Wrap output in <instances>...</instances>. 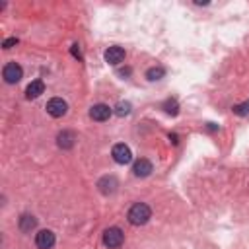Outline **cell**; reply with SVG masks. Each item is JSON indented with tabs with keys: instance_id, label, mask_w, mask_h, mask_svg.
I'll list each match as a JSON object with an SVG mask.
<instances>
[{
	"instance_id": "d6986e66",
	"label": "cell",
	"mask_w": 249,
	"mask_h": 249,
	"mask_svg": "<svg viewBox=\"0 0 249 249\" xmlns=\"http://www.w3.org/2000/svg\"><path fill=\"white\" fill-rule=\"evenodd\" d=\"M72 54H74V56H80V51H78V45H72Z\"/></svg>"
},
{
	"instance_id": "ba28073f",
	"label": "cell",
	"mask_w": 249,
	"mask_h": 249,
	"mask_svg": "<svg viewBox=\"0 0 249 249\" xmlns=\"http://www.w3.org/2000/svg\"><path fill=\"white\" fill-rule=\"evenodd\" d=\"M111 109H109V105H105V103H97V105H93L91 109H89V117L93 119V121H107L109 117H111Z\"/></svg>"
},
{
	"instance_id": "30bf717a",
	"label": "cell",
	"mask_w": 249,
	"mask_h": 249,
	"mask_svg": "<svg viewBox=\"0 0 249 249\" xmlns=\"http://www.w3.org/2000/svg\"><path fill=\"white\" fill-rule=\"evenodd\" d=\"M74 142H76V134H74L72 130H62V132L56 136V144H58L62 150L72 148V146H74Z\"/></svg>"
},
{
	"instance_id": "9a60e30c",
	"label": "cell",
	"mask_w": 249,
	"mask_h": 249,
	"mask_svg": "<svg viewBox=\"0 0 249 249\" xmlns=\"http://www.w3.org/2000/svg\"><path fill=\"white\" fill-rule=\"evenodd\" d=\"M163 74H165V70L161 68V66H154V68H150L148 72H146V78L148 80H160V78H163Z\"/></svg>"
},
{
	"instance_id": "5b68a950",
	"label": "cell",
	"mask_w": 249,
	"mask_h": 249,
	"mask_svg": "<svg viewBox=\"0 0 249 249\" xmlns=\"http://www.w3.org/2000/svg\"><path fill=\"white\" fill-rule=\"evenodd\" d=\"M66 111H68V105H66V101H64L62 97H53V99H49V103H47V113H49L51 117H62V115H66Z\"/></svg>"
},
{
	"instance_id": "2e32d148",
	"label": "cell",
	"mask_w": 249,
	"mask_h": 249,
	"mask_svg": "<svg viewBox=\"0 0 249 249\" xmlns=\"http://www.w3.org/2000/svg\"><path fill=\"white\" fill-rule=\"evenodd\" d=\"M163 109H165L167 115H177V113H179V105H177L175 99H167V101L163 103Z\"/></svg>"
},
{
	"instance_id": "4fadbf2b",
	"label": "cell",
	"mask_w": 249,
	"mask_h": 249,
	"mask_svg": "<svg viewBox=\"0 0 249 249\" xmlns=\"http://www.w3.org/2000/svg\"><path fill=\"white\" fill-rule=\"evenodd\" d=\"M35 224H37V220H35L33 216H29V214H23V216L19 218V230H21V231H31V230L35 228Z\"/></svg>"
},
{
	"instance_id": "277c9868",
	"label": "cell",
	"mask_w": 249,
	"mask_h": 249,
	"mask_svg": "<svg viewBox=\"0 0 249 249\" xmlns=\"http://www.w3.org/2000/svg\"><path fill=\"white\" fill-rule=\"evenodd\" d=\"M111 156H113V160H115L117 163H121V165L128 163V161L132 160V152H130V148H128L126 144H123V142L113 146V150H111Z\"/></svg>"
},
{
	"instance_id": "7c38bea8",
	"label": "cell",
	"mask_w": 249,
	"mask_h": 249,
	"mask_svg": "<svg viewBox=\"0 0 249 249\" xmlns=\"http://www.w3.org/2000/svg\"><path fill=\"white\" fill-rule=\"evenodd\" d=\"M43 91H45V84H43V80H33V82L27 86L25 95H27V99H35V97H39Z\"/></svg>"
},
{
	"instance_id": "9c48e42d",
	"label": "cell",
	"mask_w": 249,
	"mask_h": 249,
	"mask_svg": "<svg viewBox=\"0 0 249 249\" xmlns=\"http://www.w3.org/2000/svg\"><path fill=\"white\" fill-rule=\"evenodd\" d=\"M152 163L146 160V158H140V160H136L134 161V165H132V173L136 175V177H148L150 173H152Z\"/></svg>"
},
{
	"instance_id": "5bb4252c",
	"label": "cell",
	"mask_w": 249,
	"mask_h": 249,
	"mask_svg": "<svg viewBox=\"0 0 249 249\" xmlns=\"http://www.w3.org/2000/svg\"><path fill=\"white\" fill-rule=\"evenodd\" d=\"M130 109H132V105H130L128 101H119V103L115 105V113H117L119 117H126V115L130 113Z\"/></svg>"
},
{
	"instance_id": "3957f363",
	"label": "cell",
	"mask_w": 249,
	"mask_h": 249,
	"mask_svg": "<svg viewBox=\"0 0 249 249\" xmlns=\"http://www.w3.org/2000/svg\"><path fill=\"white\" fill-rule=\"evenodd\" d=\"M123 239H124V235H123V231L119 228H107L105 233H103V243L107 247H111V249L121 247L123 245Z\"/></svg>"
},
{
	"instance_id": "6da1fadb",
	"label": "cell",
	"mask_w": 249,
	"mask_h": 249,
	"mask_svg": "<svg viewBox=\"0 0 249 249\" xmlns=\"http://www.w3.org/2000/svg\"><path fill=\"white\" fill-rule=\"evenodd\" d=\"M150 216H152V210H150V206L144 204V202H136V204H132L130 210H128V222H130L132 226H144V224L150 220Z\"/></svg>"
},
{
	"instance_id": "7a4b0ae2",
	"label": "cell",
	"mask_w": 249,
	"mask_h": 249,
	"mask_svg": "<svg viewBox=\"0 0 249 249\" xmlns=\"http://www.w3.org/2000/svg\"><path fill=\"white\" fill-rule=\"evenodd\" d=\"M2 76H4V80L8 84H18L21 80V76H23V70H21V66L18 62H8L2 68Z\"/></svg>"
},
{
	"instance_id": "e0dca14e",
	"label": "cell",
	"mask_w": 249,
	"mask_h": 249,
	"mask_svg": "<svg viewBox=\"0 0 249 249\" xmlns=\"http://www.w3.org/2000/svg\"><path fill=\"white\" fill-rule=\"evenodd\" d=\"M233 113H235V115H247V113H249V101H245V103H241V105H235V107H233Z\"/></svg>"
},
{
	"instance_id": "8992f818",
	"label": "cell",
	"mask_w": 249,
	"mask_h": 249,
	"mask_svg": "<svg viewBox=\"0 0 249 249\" xmlns=\"http://www.w3.org/2000/svg\"><path fill=\"white\" fill-rule=\"evenodd\" d=\"M54 241H56V237H54V233H53L51 230H41V231L35 235V245H37L39 249H51V247L54 245Z\"/></svg>"
},
{
	"instance_id": "ac0fdd59",
	"label": "cell",
	"mask_w": 249,
	"mask_h": 249,
	"mask_svg": "<svg viewBox=\"0 0 249 249\" xmlns=\"http://www.w3.org/2000/svg\"><path fill=\"white\" fill-rule=\"evenodd\" d=\"M16 43H18V39H16V37H12V39H6V41H4V49H12Z\"/></svg>"
},
{
	"instance_id": "8fae6325",
	"label": "cell",
	"mask_w": 249,
	"mask_h": 249,
	"mask_svg": "<svg viewBox=\"0 0 249 249\" xmlns=\"http://www.w3.org/2000/svg\"><path fill=\"white\" fill-rule=\"evenodd\" d=\"M97 187H99V191L103 193V195H113L115 191H117V179L115 177H103V179H99V183H97Z\"/></svg>"
},
{
	"instance_id": "52a82bcc",
	"label": "cell",
	"mask_w": 249,
	"mask_h": 249,
	"mask_svg": "<svg viewBox=\"0 0 249 249\" xmlns=\"http://www.w3.org/2000/svg\"><path fill=\"white\" fill-rule=\"evenodd\" d=\"M105 60H107L109 64H121V62L124 60V49H123V47H117V45L109 47V49L105 51Z\"/></svg>"
}]
</instances>
